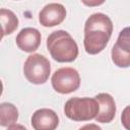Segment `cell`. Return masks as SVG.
Masks as SVG:
<instances>
[{"label": "cell", "instance_id": "obj_11", "mask_svg": "<svg viewBox=\"0 0 130 130\" xmlns=\"http://www.w3.org/2000/svg\"><path fill=\"white\" fill-rule=\"evenodd\" d=\"M18 119V110L11 103H2L0 105V125L9 127L15 124Z\"/></svg>", "mask_w": 130, "mask_h": 130}, {"label": "cell", "instance_id": "obj_8", "mask_svg": "<svg viewBox=\"0 0 130 130\" xmlns=\"http://www.w3.org/2000/svg\"><path fill=\"white\" fill-rule=\"evenodd\" d=\"M41 32L35 27H24L16 36L15 42L17 47L27 53L36 51L41 45Z\"/></svg>", "mask_w": 130, "mask_h": 130}, {"label": "cell", "instance_id": "obj_3", "mask_svg": "<svg viewBox=\"0 0 130 130\" xmlns=\"http://www.w3.org/2000/svg\"><path fill=\"white\" fill-rule=\"evenodd\" d=\"M100 111L98 101L93 98H71L64 106V113L67 118L73 121H89L95 119Z\"/></svg>", "mask_w": 130, "mask_h": 130}, {"label": "cell", "instance_id": "obj_1", "mask_svg": "<svg viewBox=\"0 0 130 130\" xmlns=\"http://www.w3.org/2000/svg\"><path fill=\"white\" fill-rule=\"evenodd\" d=\"M113 32L111 18L101 12L91 14L84 24L83 46L87 54L96 55L108 45Z\"/></svg>", "mask_w": 130, "mask_h": 130}, {"label": "cell", "instance_id": "obj_14", "mask_svg": "<svg viewBox=\"0 0 130 130\" xmlns=\"http://www.w3.org/2000/svg\"><path fill=\"white\" fill-rule=\"evenodd\" d=\"M79 130H102V128L100 126H98L96 124L90 123V124H86V125L82 126L81 128H79Z\"/></svg>", "mask_w": 130, "mask_h": 130}, {"label": "cell", "instance_id": "obj_7", "mask_svg": "<svg viewBox=\"0 0 130 130\" xmlns=\"http://www.w3.org/2000/svg\"><path fill=\"white\" fill-rule=\"evenodd\" d=\"M58 125L59 117L51 109H39L31 116V126L35 130H55Z\"/></svg>", "mask_w": 130, "mask_h": 130}, {"label": "cell", "instance_id": "obj_16", "mask_svg": "<svg viewBox=\"0 0 130 130\" xmlns=\"http://www.w3.org/2000/svg\"><path fill=\"white\" fill-rule=\"evenodd\" d=\"M83 3L86 4V5H89V6H90V5H99V4H102L103 1H102V2H94V3H93V2L91 3V2H85V1H83Z\"/></svg>", "mask_w": 130, "mask_h": 130}, {"label": "cell", "instance_id": "obj_6", "mask_svg": "<svg viewBox=\"0 0 130 130\" xmlns=\"http://www.w3.org/2000/svg\"><path fill=\"white\" fill-rule=\"evenodd\" d=\"M66 17V9L60 3H49L40 11L39 21L45 27L60 24Z\"/></svg>", "mask_w": 130, "mask_h": 130}, {"label": "cell", "instance_id": "obj_10", "mask_svg": "<svg viewBox=\"0 0 130 130\" xmlns=\"http://www.w3.org/2000/svg\"><path fill=\"white\" fill-rule=\"evenodd\" d=\"M0 19L2 25V38L6 35L12 34L18 26V18L15 13L9 9H0Z\"/></svg>", "mask_w": 130, "mask_h": 130}, {"label": "cell", "instance_id": "obj_13", "mask_svg": "<svg viewBox=\"0 0 130 130\" xmlns=\"http://www.w3.org/2000/svg\"><path fill=\"white\" fill-rule=\"evenodd\" d=\"M121 123L126 130H130V106H127L121 115Z\"/></svg>", "mask_w": 130, "mask_h": 130}, {"label": "cell", "instance_id": "obj_15", "mask_svg": "<svg viewBox=\"0 0 130 130\" xmlns=\"http://www.w3.org/2000/svg\"><path fill=\"white\" fill-rule=\"evenodd\" d=\"M7 130H27L23 125H20V124H13V125H10Z\"/></svg>", "mask_w": 130, "mask_h": 130}, {"label": "cell", "instance_id": "obj_9", "mask_svg": "<svg viewBox=\"0 0 130 130\" xmlns=\"http://www.w3.org/2000/svg\"><path fill=\"white\" fill-rule=\"evenodd\" d=\"M100 106V111L95 117V121L100 123H110L115 117L116 114V105L114 98L107 93L102 92L94 96Z\"/></svg>", "mask_w": 130, "mask_h": 130}, {"label": "cell", "instance_id": "obj_2", "mask_svg": "<svg viewBox=\"0 0 130 130\" xmlns=\"http://www.w3.org/2000/svg\"><path fill=\"white\" fill-rule=\"evenodd\" d=\"M47 49L51 57L60 63L72 62L78 56V46L71 35L63 29L55 30L47 39Z\"/></svg>", "mask_w": 130, "mask_h": 130}, {"label": "cell", "instance_id": "obj_4", "mask_svg": "<svg viewBox=\"0 0 130 130\" xmlns=\"http://www.w3.org/2000/svg\"><path fill=\"white\" fill-rule=\"evenodd\" d=\"M25 78L34 84L45 83L51 73V64L49 60L41 54L29 55L23 65Z\"/></svg>", "mask_w": 130, "mask_h": 130}, {"label": "cell", "instance_id": "obj_5", "mask_svg": "<svg viewBox=\"0 0 130 130\" xmlns=\"http://www.w3.org/2000/svg\"><path fill=\"white\" fill-rule=\"evenodd\" d=\"M51 82L55 91L67 94L78 89L80 86V76L76 69L72 67H63L54 72Z\"/></svg>", "mask_w": 130, "mask_h": 130}, {"label": "cell", "instance_id": "obj_12", "mask_svg": "<svg viewBox=\"0 0 130 130\" xmlns=\"http://www.w3.org/2000/svg\"><path fill=\"white\" fill-rule=\"evenodd\" d=\"M114 46H116L117 49L125 55L130 56V26L125 27L120 31Z\"/></svg>", "mask_w": 130, "mask_h": 130}]
</instances>
